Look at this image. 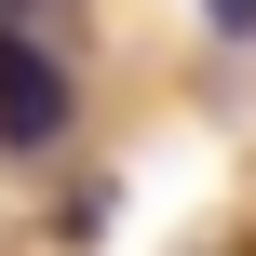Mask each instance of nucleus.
<instances>
[{
  "label": "nucleus",
  "instance_id": "obj_1",
  "mask_svg": "<svg viewBox=\"0 0 256 256\" xmlns=\"http://www.w3.org/2000/svg\"><path fill=\"white\" fill-rule=\"evenodd\" d=\"M68 122H81L68 68H54L27 27H0V148H14V162H40V148H68Z\"/></svg>",
  "mask_w": 256,
  "mask_h": 256
},
{
  "label": "nucleus",
  "instance_id": "obj_2",
  "mask_svg": "<svg viewBox=\"0 0 256 256\" xmlns=\"http://www.w3.org/2000/svg\"><path fill=\"white\" fill-rule=\"evenodd\" d=\"M202 27L216 40H256V0H202Z\"/></svg>",
  "mask_w": 256,
  "mask_h": 256
}]
</instances>
